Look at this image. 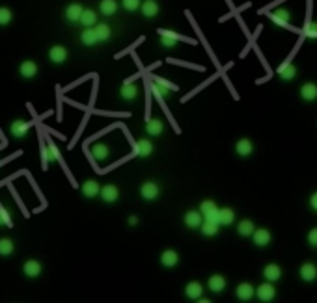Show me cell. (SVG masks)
Listing matches in <instances>:
<instances>
[{
  "mask_svg": "<svg viewBox=\"0 0 317 303\" xmlns=\"http://www.w3.org/2000/svg\"><path fill=\"white\" fill-rule=\"evenodd\" d=\"M161 45L166 47V49H174V47L179 43V36L178 34H174V32H168V30H161Z\"/></svg>",
  "mask_w": 317,
  "mask_h": 303,
  "instance_id": "obj_27",
  "label": "cell"
},
{
  "mask_svg": "<svg viewBox=\"0 0 317 303\" xmlns=\"http://www.w3.org/2000/svg\"><path fill=\"white\" fill-rule=\"evenodd\" d=\"M299 275H301L302 281H306V283H312V281L317 279V266L314 262H304L301 266V270H299Z\"/></svg>",
  "mask_w": 317,
  "mask_h": 303,
  "instance_id": "obj_15",
  "label": "cell"
},
{
  "mask_svg": "<svg viewBox=\"0 0 317 303\" xmlns=\"http://www.w3.org/2000/svg\"><path fill=\"white\" fill-rule=\"evenodd\" d=\"M310 206L317 212V192L316 194H312V197H310Z\"/></svg>",
  "mask_w": 317,
  "mask_h": 303,
  "instance_id": "obj_45",
  "label": "cell"
},
{
  "mask_svg": "<svg viewBox=\"0 0 317 303\" xmlns=\"http://www.w3.org/2000/svg\"><path fill=\"white\" fill-rule=\"evenodd\" d=\"M90 152H92V156L97 160V162H105V160L109 158L110 149H109V145L107 144H93L92 149H90Z\"/></svg>",
  "mask_w": 317,
  "mask_h": 303,
  "instance_id": "obj_22",
  "label": "cell"
},
{
  "mask_svg": "<svg viewBox=\"0 0 317 303\" xmlns=\"http://www.w3.org/2000/svg\"><path fill=\"white\" fill-rule=\"evenodd\" d=\"M254 231H255V225L252 220H241L239 225H237V233H239L241 236H245V238L254 235Z\"/></svg>",
  "mask_w": 317,
  "mask_h": 303,
  "instance_id": "obj_34",
  "label": "cell"
},
{
  "mask_svg": "<svg viewBox=\"0 0 317 303\" xmlns=\"http://www.w3.org/2000/svg\"><path fill=\"white\" fill-rule=\"evenodd\" d=\"M218 227H220V223H215V221L203 220L200 231H201V235H203V236H217L218 235Z\"/></svg>",
  "mask_w": 317,
  "mask_h": 303,
  "instance_id": "obj_37",
  "label": "cell"
},
{
  "mask_svg": "<svg viewBox=\"0 0 317 303\" xmlns=\"http://www.w3.org/2000/svg\"><path fill=\"white\" fill-rule=\"evenodd\" d=\"M271 21L276 24V26L287 28L289 23H291V13H289L286 8H278V9H274V11H271Z\"/></svg>",
  "mask_w": 317,
  "mask_h": 303,
  "instance_id": "obj_9",
  "label": "cell"
},
{
  "mask_svg": "<svg viewBox=\"0 0 317 303\" xmlns=\"http://www.w3.org/2000/svg\"><path fill=\"white\" fill-rule=\"evenodd\" d=\"M140 6H142L140 0H122V8L125 11H136V9H140Z\"/></svg>",
  "mask_w": 317,
  "mask_h": 303,
  "instance_id": "obj_40",
  "label": "cell"
},
{
  "mask_svg": "<svg viewBox=\"0 0 317 303\" xmlns=\"http://www.w3.org/2000/svg\"><path fill=\"white\" fill-rule=\"evenodd\" d=\"M23 273L28 279H36V277H39L43 273V266L36 258H28V260H24L23 264Z\"/></svg>",
  "mask_w": 317,
  "mask_h": 303,
  "instance_id": "obj_5",
  "label": "cell"
},
{
  "mask_svg": "<svg viewBox=\"0 0 317 303\" xmlns=\"http://www.w3.org/2000/svg\"><path fill=\"white\" fill-rule=\"evenodd\" d=\"M215 208H218L217 206V203L213 201V199H205V201H201L200 203V210L201 214H207V212H211V210H215Z\"/></svg>",
  "mask_w": 317,
  "mask_h": 303,
  "instance_id": "obj_41",
  "label": "cell"
},
{
  "mask_svg": "<svg viewBox=\"0 0 317 303\" xmlns=\"http://www.w3.org/2000/svg\"><path fill=\"white\" fill-rule=\"evenodd\" d=\"M218 210H220V208H215V210H211V212L203 214V220L215 221V223H218Z\"/></svg>",
  "mask_w": 317,
  "mask_h": 303,
  "instance_id": "obj_44",
  "label": "cell"
},
{
  "mask_svg": "<svg viewBox=\"0 0 317 303\" xmlns=\"http://www.w3.org/2000/svg\"><path fill=\"white\" fill-rule=\"evenodd\" d=\"M207 287L211 292H215V294H220L222 290L226 288V277L224 275H220V273H215V275H211L207 281Z\"/></svg>",
  "mask_w": 317,
  "mask_h": 303,
  "instance_id": "obj_19",
  "label": "cell"
},
{
  "mask_svg": "<svg viewBox=\"0 0 317 303\" xmlns=\"http://www.w3.org/2000/svg\"><path fill=\"white\" fill-rule=\"evenodd\" d=\"M127 221H129V225H138V218H136V216H131Z\"/></svg>",
  "mask_w": 317,
  "mask_h": 303,
  "instance_id": "obj_46",
  "label": "cell"
},
{
  "mask_svg": "<svg viewBox=\"0 0 317 303\" xmlns=\"http://www.w3.org/2000/svg\"><path fill=\"white\" fill-rule=\"evenodd\" d=\"M233 220H235V212H233V208H220L218 210V223L220 225H232Z\"/></svg>",
  "mask_w": 317,
  "mask_h": 303,
  "instance_id": "obj_35",
  "label": "cell"
},
{
  "mask_svg": "<svg viewBox=\"0 0 317 303\" xmlns=\"http://www.w3.org/2000/svg\"><path fill=\"white\" fill-rule=\"evenodd\" d=\"M203 294V287H201V283L198 281H190L189 285L185 287V296L189 300H192V302H198Z\"/></svg>",
  "mask_w": 317,
  "mask_h": 303,
  "instance_id": "obj_20",
  "label": "cell"
},
{
  "mask_svg": "<svg viewBox=\"0 0 317 303\" xmlns=\"http://www.w3.org/2000/svg\"><path fill=\"white\" fill-rule=\"evenodd\" d=\"M32 129V123L26 121V119H15V121L9 123V134L17 140H23Z\"/></svg>",
  "mask_w": 317,
  "mask_h": 303,
  "instance_id": "obj_3",
  "label": "cell"
},
{
  "mask_svg": "<svg viewBox=\"0 0 317 303\" xmlns=\"http://www.w3.org/2000/svg\"><path fill=\"white\" fill-rule=\"evenodd\" d=\"M93 30L97 34V38H99V43H105V41H109L110 36H112V30H110V26L107 23H97L93 26Z\"/></svg>",
  "mask_w": 317,
  "mask_h": 303,
  "instance_id": "obj_32",
  "label": "cell"
},
{
  "mask_svg": "<svg viewBox=\"0 0 317 303\" xmlns=\"http://www.w3.org/2000/svg\"><path fill=\"white\" fill-rule=\"evenodd\" d=\"M134 151H136V154L138 156H142V158H146V156H149L151 152H153V144L149 142V140H138L136 142V145H134Z\"/></svg>",
  "mask_w": 317,
  "mask_h": 303,
  "instance_id": "obj_29",
  "label": "cell"
},
{
  "mask_svg": "<svg viewBox=\"0 0 317 303\" xmlns=\"http://www.w3.org/2000/svg\"><path fill=\"white\" fill-rule=\"evenodd\" d=\"M263 277H265V281L276 283V281L282 277V268H280L278 264L271 262V264H267L265 268H263Z\"/></svg>",
  "mask_w": 317,
  "mask_h": 303,
  "instance_id": "obj_21",
  "label": "cell"
},
{
  "mask_svg": "<svg viewBox=\"0 0 317 303\" xmlns=\"http://www.w3.org/2000/svg\"><path fill=\"white\" fill-rule=\"evenodd\" d=\"M252 240H254V244L257 246V248H265V246H269V244H271L272 236L267 229H255L254 235H252Z\"/></svg>",
  "mask_w": 317,
  "mask_h": 303,
  "instance_id": "obj_18",
  "label": "cell"
},
{
  "mask_svg": "<svg viewBox=\"0 0 317 303\" xmlns=\"http://www.w3.org/2000/svg\"><path fill=\"white\" fill-rule=\"evenodd\" d=\"M255 296L261 302H272L276 298V288H274L271 281H265V283H261L259 287L255 288Z\"/></svg>",
  "mask_w": 317,
  "mask_h": 303,
  "instance_id": "obj_4",
  "label": "cell"
},
{
  "mask_svg": "<svg viewBox=\"0 0 317 303\" xmlns=\"http://www.w3.org/2000/svg\"><path fill=\"white\" fill-rule=\"evenodd\" d=\"M299 95H301V99H302V101H306V102L316 101V99H317V84H314V82L302 84Z\"/></svg>",
  "mask_w": 317,
  "mask_h": 303,
  "instance_id": "obj_16",
  "label": "cell"
},
{
  "mask_svg": "<svg viewBox=\"0 0 317 303\" xmlns=\"http://www.w3.org/2000/svg\"><path fill=\"white\" fill-rule=\"evenodd\" d=\"M146 130L147 134H151V136H161L164 130V123L161 119H149L146 123Z\"/></svg>",
  "mask_w": 317,
  "mask_h": 303,
  "instance_id": "obj_33",
  "label": "cell"
},
{
  "mask_svg": "<svg viewBox=\"0 0 317 303\" xmlns=\"http://www.w3.org/2000/svg\"><path fill=\"white\" fill-rule=\"evenodd\" d=\"M179 262V255L176 250H166L161 253V264L164 268H174V266H178Z\"/></svg>",
  "mask_w": 317,
  "mask_h": 303,
  "instance_id": "obj_24",
  "label": "cell"
},
{
  "mask_svg": "<svg viewBox=\"0 0 317 303\" xmlns=\"http://www.w3.org/2000/svg\"><path fill=\"white\" fill-rule=\"evenodd\" d=\"M67 56H69V52H67V49L63 45H53L49 49V61H53L56 65L63 63L67 60Z\"/></svg>",
  "mask_w": 317,
  "mask_h": 303,
  "instance_id": "obj_8",
  "label": "cell"
},
{
  "mask_svg": "<svg viewBox=\"0 0 317 303\" xmlns=\"http://www.w3.org/2000/svg\"><path fill=\"white\" fill-rule=\"evenodd\" d=\"M183 223H185L189 229H200L201 223H203V214L200 210H189L183 216Z\"/></svg>",
  "mask_w": 317,
  "mask_h": 303,
  "instance_id": "obj_11",
  "label": "cell"
},
{
  "mask_svg": "<svg viewBox=\"0 0 317 303\" xmlns=\"http://www.w3.org/2000/svg\"><path fill=\"white\" fill-rule=\"evenodd\" d=\"M235 152L239 154L241 158H248L252 152H254V144L248 140V138H241L235 144Z\"/></svg>",
  "mask_w": 317,
  "mask_h": 303,
  "instance_id": "obj_14",
  "label": "cell"
},
{
  "mask_svg": "<svg viewBox=\"0 0 317 303\" xmlns=\"http://www.w3.org/2000/svg\"><path fill=\"white\" fill-rule=\"evenodd\" d=\"M13 21V11L6 6H0V26H8Z\"/></svg>",
  "mask_w": 317,
  "mask_h": 303,
  "instance_id": "obj_38",
  "label": "cell"
},
{
  "mask_svg": "<svg viewBox=\"0 0 317 303\" xmlns=\"http://www.w3.org/2000/svg\"><path fill=\"white\" fill-rule=\"evenodd\" d=\"M60 151H58V147L55 145L53 140H47L45 147H43V151H41V160H43V167H47L51 162H60Z\"/></svg>",
  "mask_w": 317,
  "mask_h": 303,
  "instance_id": "obj_2",
  "label": "cell"
},
{
  "mask_svg": "<svg viewBox=\"0 0 317 303\" xmlns=\"http://www.w3.org/2000/svg\"><path fill=\"white\" fill-rule=\"evenodd\" d=\"M304 36L306 38H317V21H308L304 24Z\"/></svg>",
  "mask_w": 317,
  "mask_h": 303,
  "instance_id": "obj_39",
  "label": "cell"
},
{
  "mask_svg": "<svg viewBox=\"0 0 317 303\" xmlns=\"http://www.w3.org/2000/svg\"><path fill=\"white\" fill-rule=\"evenodd\" d=\"M120 95H122L124 101H134V99L138 97V86L131 82L124 84V86L120 88Z\"/></svg>",
  "mask_w": 317,
  "mask_h": 303,
  "instance_id": "obj_26",
  "label": "cell"
},
{
  "mask_svg": "<svg viewBox=\"0 0 317 303\" xmlns=\"http://www.w3.org/2000/svg\"><path fill=\"white\" fill-rule=\"evenodd\" d=\"M101 199L105 201V203H116L118 199H120V188H118L116 184H105V186H101Z\"/></svg>",
  "mask_w": 317,
  "mask_h": 303,
  "instance_id": "obj_7",
  "label": "cell"
},
{
  "mask_svg": "<svg viewBox=\"0 0 317 303\" xmlns=\"http://www.w3.org/2000/svg\"><path fill=\"white\" fill-rule=\"evenodd\" d=\"M235 296L239 298L241 302H248V300H252L255 296V287L250 285V283H241L237 290H235Z\"/></svg>",
  "mask_w": 317,
  "mask_h": 303,
  "instance_id": "obj_17",
  "label": "cell"
},
{
  "mask_svg": "<svg viewBox=\"0 0 317 303\" xmlns=\"http://www.w3.org/2000/svg\"><path fill=\"white\" fill-rule=\"evenodd\" d=\"M11 225V218H9V212L0 205V227H8Z\"/></svg>",
  "mask_w": 317,
  "mask_h": 303,
  "instance_id": "obj_42",
  "label": "cell"
},
{
  "mask_svg": "<svg viewBox=\"0 0 317 303\" xmlns=\"http://www.w3.org/2000/svg\"><path fill=\"white\" fill-rule=\"evenodd\" d=\"M78 23L82 24L84 28H93L97 24V13L93 9H84L82 15H80V21Z\"/></svg>",
  "mask_w": 317,
  "mask_h": 303,
  "instance_id": "obj_31",
  "label": "cell"
},
{
  "mask_svg": "<svg viewBox=\"0 0 317 303\" xmlns=\"http://www.w3.org/2000/svg\"><path fill=\"white\" fill-rule=\"evenodd\" d=\"M159 194H161V188H159V184L153 181H147L140 186V196H142V199H146V201H155V199L159 197Z\"/></svg>",
  "mask_w": 317,
  "mask_h": 303,
  "instance_id": "obj_6",
  "label": "cell"
},
{
  "mask_svg": "<svg viewBox=\"0 0 317 303\" xmlns=\"http://www.w3.org/2000/svg\"><path fill=\"white\" fill-rule=\"evenodd\" d=\"M82 11H84V8H82L80 4H77V2H73V4H69V6H65V9H63V17H65V21H67V23L75 24V23L80 21Z\"/></svg>",
  "mask_w": 317,
  "mask_h": 303,
  "instance_id": "obj_10",
  "label": "cell"
},
{
  "mask_svg": "<svg viewBox=\"0 0 317 303\" xmlns=\"http://www.w3.org/2000/svg\"><path fill=\"white\" fill-rule=\"evenodd\" d=\"M140 13L146 17V19H153V17L159 15V4H157L155 0H146V2H142V6H140Z\"/></svg>",
  "mask_w": 317,
  "mask_h": 303,
  "instance_id": "obj_23",
  "label": "cell"
},
{
  "mask_svg": "<svg viewBox=\"0 0 317 303\" xmlns=\"http://www.w3.org/2000/svg\"><path fill=\"white\" fill-rule=\"evenodd\" d=\"M15 251V244L11 238H0V257H9Z\"/></svg>",
  "mask_w": 317,
  "mask_h": 303,
  "instance_id": "obj_36",
  "label": "cell"
},
{
  "mask_svg": "<svg viewBox=\"0 0 317 303\" xmlns=\"http://www.w3.org/2000/svg\"><path fill=\"white\" fill-rule=\"evenodd\" d=\"M38 63L32 60H24L19 63V75L23 76V78H26V80H30V78H34V76L38 75Z\"/></svg>",
  "mask_w": 317,
  "mask_h": 303,
  "instance_id": "obj_12",
  "label": "cell"
},
{
  "mask_svg": "<svg viewBox=\"0 0 317 303\" xmlns=\"http://www.w3.org/2000/svg\"><path fill=\"white\" fill-rule=\"evenodd\" d=\"M151 88H153V93L157 99H168L172 95V91L178 90L174 84L168 82V80H164V78H155V82Z\"/></svg>",
  "mask_w": 317,
  "mask_h": 303,
  "instance_id": "obj_1",
  "label": "cell"
},
{
  "mask_svg": "<svg viewBox=\"0 0 317 303\" xmlns=\"http://www.w3.org/2000/svg\"><path fill=\"white\" fill-rule=\"evenodd\" d=\"M306 240H308V244L312 246V248H317V227L310 229L308 236H306Z\"/></svg>",
  "mask_w": 317,
  "mask_h": 303,
  "instance_id": "obj_43",
  "label": "cell"
},
{
  "mask_svg": "<svg viewBox=\"0 0 317 303\" xmlns=\"http://www.w3.org/2000/svg\"><path fill=\"white\" fill-rule=\"evenodd\" d=\"M276 73H278V76L282 78V80L291 82L295 76H297V67H295L293 63H282Z\"/></svg>",
  "mask_w": 317,
  "mask_h": 303,
  "instance_id": "obj_25",
  "label": "cell"
},
{
  "mask_svg": "<svg viewBox=\"0 0 317 303\" xmlns=\"http://www.w3.org/2000/svg\"><path fill=\"white\" fill-rule=\"evenodd\" d=\"M118 8H120V6H118L116 0H101V2H99V11L105 17L116 15Z\"/></svg>",
  "mask_w": 317,
  "mask_h": 303,
  "instance_id": "obj_30",
  "label": "cell"
},
{
  "mask_svg": "<svg viewBox=\"0 0 317 303\" xmlns=\"http://www.w3.org/2000/svg\"><path fill=\"white\" fill-rule=\"evenodd\" d=\"M80 43L84 47H95L99 43V38H97V34L93 28H84L82 34H80Z\"/></svg>",
  "mask_w": 317,
  "mask_h": 303,
  "instance_id": "obj_28",
  "label": "cell"
},
{
  "mask_svg": "<svg viewBox=\"0 0 317 303\" xmlns=\"http://www.w3.org/2000/svg\"><path fill=\"white\" fill-rule=\"evenodd\" d=\"M80 194L86 197V199H95V197L101 194V184L97 181H86L82 186H80Z\"/></svg>",
  "mask_w": 317,
  "mask_h": 303,
  "instance_id": "obj_13",
  "label": "cell"
}]
</instances>
